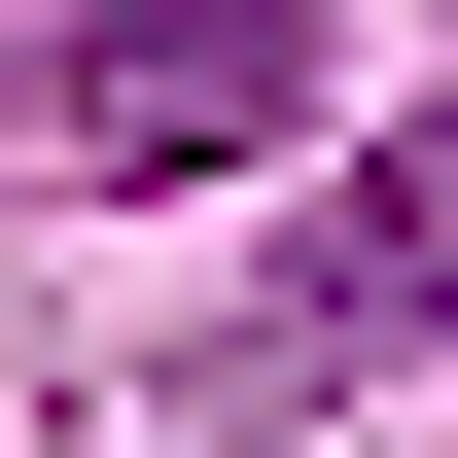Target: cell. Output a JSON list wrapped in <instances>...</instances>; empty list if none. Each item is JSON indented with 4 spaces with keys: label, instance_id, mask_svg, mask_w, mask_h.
<instances>
[{
    "label": "cell",
    "instance_id": "6da1fadb",
    "mask_svg": "<svg viewBox=\"0 0 458 458\" xmlns=\"http://www.w3.org/2000/svg\"><path fill=\"white\" fill-rule=\"evenodd\" d=\"M283 106H318V0H106V36L36 71V141H71V176H247Z\"/></svg>",
    "mask_w": 458,
    "mask_h": 458
},
{
    "label": "cell",
    "instance_id": "7a4b0ae2",
    "mask_svg": "<svg viewBox=\"0 0 458 458\" xmlns=\"http://www.w3.org/2000/svg\"><path fill=\"white\" fill-rule=\"evenodd\" d=\"M388 352H458V106L318 176V283L247 318V388H388Z\"/></svg>",
    "mask_w": 458,
    "mask_h": 458
}]
</instances>
